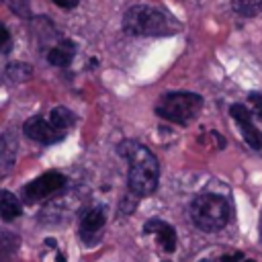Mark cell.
Segmentation results:
<instances>
[{
	"mask_svg": "<svg viewBox=\"0 0 262 262\" xmlns=\"http://www.w3.org/2000/svg\"><path fill=\"white\" fill-rule=\"evenodd\" d=\"M117 151L129 162V176H127L129 190L135 196H147L156 192L160 178L156 156L135 139H125L123 143H119Z\"/></svg>",
	"mask_w": 262,
	"mask_h": 262,
	"instance_id": "6da1fadb",
	"label": "cell"
},
{
	"mask_svg": "<svg viewBox=\"0 0 262 262\" xmlns=\"http://www.w3.org/2000/svg\"><path fill=\"white\" fill-rule=\"evenodd\" d=\"M123 29L129 35H168L178 25L158 6H131L123 16Z\"/></svg>",
	"mask_w": 262,
	"mask_h": 262,
	"instance_id": "7a4b0ae2",
	"label": "cell"
},
{
	"mask_svg": "<svg viewBox=\"0 0 262 262\" xmlns=\"http://www.w3.org/2000/svg\"><path fill=\"white\" fill-rule=\"evenodd\" d=\"M190 219L201 231H219L229 221V205L219 194H201L190 203Z\"/></svg>",
	"mask_w": 262,
	"mask_h": 262,
	"instance_id": "3957f363",
	"label": "cell"
},
{
	"mask_svg": "<svg viewBox=\"0 0 262 262\" xmlns=\"http://www.w3.org/2000/svg\"><path fill=\"white\" fill-rule=\"evenodd\" d=\"M203 106V98L194 92H170L156 106V113L166 121L186 125L192 121Z\"/></svg>",
	"mask_w": 262,
	"mask_h": 262,
	"instance_id": "277c9868",
	"label": "cell"
},
{
	"mask_svg": "<svg viewBox=\"0 0 262 262\" xmlns=\"http://www.w3.org/2000/svg\"><path fill=\"white\" fill-rule=\"evenodd\" d=\"M63 184H66V176L61 172H45L39 178L31 180L29 184L23 186V199L27 203L41 201V199L57 192L59 188H63Z\"/></svg>",
	"mask_w": 262,
	"mask_h": 262,
	"instance_id": "5b68a950",
	"label": "cell"
},
{
	"mask_svg": "<svg viewBox=\"0 0 262 262\" xmlns=\"http://www.w3.org/2000/svg\"><path fill=\"white\" fill-rule=\"evenodd\" d=\"M23 131H25V135H27L29 139H33V141H37V143H45V145L57 143V141H61V139L66 137V131L55 129L49 121H45V119H41V117H31V119L25 123Z\"/></svg>",
	"mask_w": 262,
	"mask_h": 262,
	"instance_id": "8992f818",
	"label": "cell"
},
{
	"mask_svg": "<svg viewBox=\"0 0 262 262\" xmlns=\"http://www.w3.org/2000/svg\"><path fill=\"white\" fill-rule=\"evenodd\" d=\"M18 151V135L14 129H8L0 135V180L10 174L16 162Z\"/></svg>",
	"mask_w": 262,
	"mask_h": 262,
	"instance_id": "52a82bcc",
	"label": "cell"
},
{
	"mask_svg": "<svg viewBox=\"0 0 262 262\" xmlns=\"http://www.w3.org/2000/svg\"><path fill=\"white\" fill-rule=\"evenodd\" d=\"M151 231L158 235V239L166 252H172L176 248V231L172 225L164 223L162 219H151L145 223V233H151Z\"/></svg>",
	"mask_w": 262,
	"mask_h": 262,
	"instance_id": "ba28073f",
	"label": "cell"
},
{
	"mask_svg": "<svg viewBox=\"0 0 262 262\" xmlns=\"http://www.w3.org/2000/svg\"><path fill=\"white\" fill-rule=\"evenodd\" d=\"M104 221H106V213H104V207L102 205H96V207H92V209H88L86 213H84V217H82V235H92V233H96L102 225H104Z\"/></svg>",
	"mask_w": 262,
	"mask_h": 262,
	"instance_id": "9c48e42d",
	"label": "cell"
},
{
	"mask_svg": "<svg viewBox=\"0 0 262 262\" xmlns=\"http://www.w3.org/2000/svg\"><path fill=\"white\" fill-rule=\"evenodd\" d=\"M74 43L72 41H61L57 43L49 53H47V59L51 66H57V68H68L72 63V57H74Z\"/></svg>",
	"mask_w": 262,
	"mask_h": 262,
	"instance_id": "30bf717a",
	"label": "cell"
},
{
	"mask_svg": "<svg viewBox=\"0 0 262 262\" xmlns=\"http://www.w3.org/2000/svg\"><path fill=\"white\" fill-rule=\"evenodd\" d=\"M20 213H23L20 201L8 190H0V217L4 221H12V219L20 217Z\"/></svg>",
	"mask_w": 262,
	"mask_h": 262,
	"instance_id": "8fae6325",
	"label": "cell"
},
{
	"mask_svg": "<svg viewBox=\"0 0 262 262\" xmlns=\"http://www.w3.org/2000/svg\"><path fill=\"white\" fill-rule=\"evenodd\" d=\"M49 123H51L55 129L66 131L68 127L74 125V115H72V111L66 108V106H55V108L49 113Z\"/></svg>",
	"mask_w": 262,
	"mask_h": 262,
	"instance_id": "7c38bea8",
	"label": "cell"
},
{
	"mask_svg": "<svg viewBox=\"0 0 262 262\" xmlns=\"http://www.w3.org/2000/svg\"><path fill=\"white\" fill-rule=\"evenodd\" d=\"M231 8L242 16L262 14V0H231Z\"/></svg>",
	"mask_w": 262,
	"mask_h": 262,
	"instance_id": "4fadbf2b",
	"label": "cell"
},
{
	"mask_svg": "<svg viewBox=\"0 0 262 262\" xmlns=\"http://www.w3.org/2000/svg\"><path fill=\"white\" fill-rule=\"evenodd\" d=\"M4 74H6V78L10 80V82H25V80H29L31 78V74H33V68L31 66H27V63H8L6 68H4Z\"/></svg>",
	"mask_w": 262,
	"mask_h": 262,
	"instance_id": "5bb4252c",
	"label": "cell"
},
{
	"mask_svg": "<svg viewBox=\"0 0 262 262\" xmlns=\"http://www.w3.org/2000/svg\"><path fill=\"white\" fill-rule=\"evenodd\" d=\"M239 127H242V133H244L246 143H248L250 147H254V149H260V147H262V139H260V133H258V129L254 127V123L250 121V123H244V125H239Z\"/></svg>",
	"mask_w": 262,
	"mask_h": 262,
	"instance_id": "9a60e30c",
	"label": "cell"
},
{
	"mask_svg": "<svg viewBox=\"0 0 262 262\" xmlns=\"http://www.w3.org/2000/svg\"><path fill=\"white\" fill-rule=\"evenodd\" d=\"M229 113H231V117L237 121V125H244V123H250V121H252V113H250L244 104H233V106L229 108Z\"/></svg>",
	"mask_w": 262,
	"mask_h": 262,
	"instance_id": "2e32d148",
	"label": "cell"
},
{
	"mask_svg": "<svg viewBox=\"0 0 262 262\" xmlns=\"http://www.w3.org/2000/svg\"><path fill=\"white\" fill-rule=\"evenodd\" d=\"M12 49V39H10V33L8 29L0 23V53H8Z\"/></svg>",
	"mask_w": 262,
	"mask_h": 262,
	"instance_id": "e0dca14e",
	"label": "cell"
},
{
	"mask_svg": "<svg viewBox=\"0 0 262 262\" xmlns=\"http://www.w3.org/2000/svg\"><path fill=\"white\" fill-rule=\"evenodd\" d=\"M242 260H244V254L242 252H235L231 256H223L221 258V262H242Z\"/></svg>",
	"mask_w": 262,
	"mask_h": 262,
	"instance_id": "ac0fdd59",
	"label": "cell"
},
{
	"mask_svg": "<svg viewBox=\"0 0 262 262\" xmlns=\"http://www.w3.org/2000/svg\"><path fill=\"white\" fill-rule=\"evenodd\" d=\"M57 6H61V8H66V10H70V8H74L76 4H78V0H53Z\"/></svg>",
	"mask_w": 262,
	"mask_h": 262,
	"instance_id": "d6986e66",
	"label": "cell"
},
{
	"mask_svg": "<svg viewBox=\"0 0 262 262\" xmlns=\"http://www.w3.org/2000/svg\"><path fill=\"white\" fill-rule=\"evenodd\" d=\"M256 115L262 119V102H258V104H256Z\"/></svg>",
	"mask_w": 262,
	"mask_h": 262,
	"instance_id": "ffe728a7",
	"label": "cell"
},
{
	"mask_svg": "<svg viewBox=\"0 0 262 262\" xmlns=\"http://www.w3.org/2000/svg\"><path fill=\"white\" fill-rule=\"evenodd\" d=\"M260 235H262V219H260Z\"/></svg>",
	"mask_w": 262,
	"mask_h": 262,
	"instance_id": "44dd1931",
	"label": "cell"
},
{
	"mask_svg": "<svg viewBox=\"0 0 262 262\" xmlns=\"http://www.w3.org/2000/svg\"><path fill=\"white\" fill-rule=\"evenodd\" d=\"M242 262H254V260H246V258H244V260H242Z\"/></svg>",
	"mask_w": 262,
	"mask_h": 262,
	"instance_id": "7402d4cb",
	"label": "cell"
},
{
	"mask_svg": "<svg viewBox=\"0 0 262 262\" xmlns=\"http://www.w3.org/2000/svg\"><path fill=\"white\" fill-rule=\"evenodd\" d=\"M203 262H209V260H203Z\"/></svg>",
	"mask_w": 262,
	"mask_h": 262,
	"instance_id": "603a6c76",
	"label": "cell"
}]
</instances>
